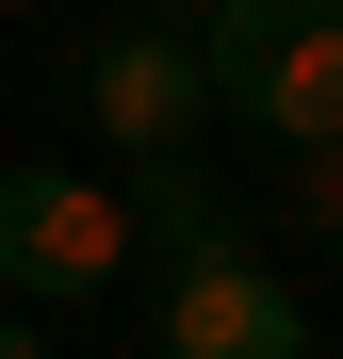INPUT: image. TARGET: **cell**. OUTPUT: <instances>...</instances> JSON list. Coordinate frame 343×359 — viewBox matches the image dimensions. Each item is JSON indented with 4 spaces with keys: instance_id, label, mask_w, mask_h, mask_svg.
<instances>
[{
    "instance_id": "obj_2",
    "label": "cell",
    "mask_w": 343,
    "mask_h": 359,
    "mask_svg": "<svg viewBox=\"0 0 343 359\" xmlns=\"http://www.w3.org/2000/svg\"><path fill=\"white\" fill-rule=\"evenodd\" d=\"M131 262V212L82 163H0V311H66Z\"/></svg>"
},
{
    "instance_id": "obj_7",
    "label": "cell",
    "mask_w": 343,
    "mask_h": 359,
    "mask_svg": "<svg viewBox=\"0 0 343 359\" xmlns=\"http://www.w3.org/2000/svg\"><path fill=\"white\" fill-rule=\"evenodd\" d=\"M0 359H49V343H33V311H0Z\"/></svg>"
},
{
    "instance_id": "obj_5",
    "label": "cell",
    "mask_w": 343,
    "mask_h": 359,
    "mask_svg": "<svg viewBox=\"0 0 343 359\" xmlns=\"http://www.w3.org/2000/svg\"><path fill=\"white\" fill-rule=\"evenodd\" d=\"M114 212H131V245H147V262H213V245H246V229H229V196L196 180V147H131Z\"/></svg>"
},
{
    "instance_id": "obj_4",
    "label": "cell",
    "mask_w": 343,
    "mask_h": 359,
    "mask_svg": "<svg viewBox=\"0 0 343 359\" xmlns=\"http://www.w3.org/2000/svg\"><path fill=\"white\" fill-rule=\"evenodd\" d=\"M163 359H311V294L246 262V245H213V262H163V311H147Z\"/></svg>"
},
{
    "instance_id": "obj_8",
    "label": "cell",
    "mask_w": 343,
    "mask_h": 359,
    "mask_svg": "<svg viewBox=\"0 0 343 359\" xmlns=\"http://www.w3.org/2000/svg\"><path fill=\"white\" fill-rule=\"evenodd\" d=\"M131 17H196V0H131Z\"/></svg>"
},
{
    "instance_id": "obj_1",
    "label": "cell",
    "mask_w": 343,
    "mask_h": 359,
    "mask_svg": "<svg viewBox=\"0 0 343 359\" xmlns=\"http://www.w3.org/2000/svg\"><path fill=\"white\" fill-rule=\"evenodd\" d=\"M180 33L213 66V114L278 147H343V0H196Z\"/></svg>"
},
{
    "instance_id": "obj_3",
    "label": "cell",
    "mask_w": 343,
    "mask_h": 359,
    "mask_svg": "<svg viewBox=\"0 0 343 359\" xmlns=\"http://www.w3.org/2000/svg\"><path fill=\"white\" fill-rule=\"evenodd\" d=\"M82 131H114V147H196V131H213L196 33H180V17H114V33H82Z\"/></svg>"
},
{
    "instance_id": "obj_6",
    "label": "cell",
    "mask_w": 343,
    "mask_h": 359,
    "mask_svg": "<svg viewBox=\"0 0 343 359\" xmlns=\"http://www.w3.org/2000/svg\"><path fill=\"white\" fill-rule=\"evenodd\" d=\"M295 212H311V229H343V147H295Z\"/></svg>"
}]
</instances>
